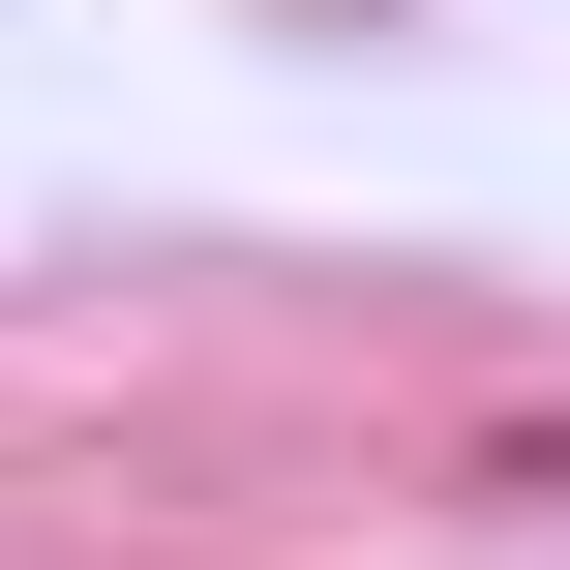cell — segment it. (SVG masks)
I'll use <instances>...</instances> for the list:
<instances>
[{
	"mask_svg": "<svg viewBox=\"0 0 570 570\" xmlns=\"http://www.w3.org/2000/svg\"><path fill=\"white\" fill-rule=\"evenodd\" d=\"M481 511H570V421H481Z\"/></svg>",
	"mask_w": 570,
	"mask_h": 570,
	"instance_id": "cell-1",
	"label": "cell"
}]
</instances>
